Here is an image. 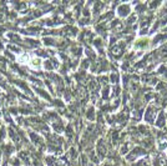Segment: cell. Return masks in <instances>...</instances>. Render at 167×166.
Listing matches in <instances>:
<instances>
[{"instance_id": "cell-1", "label": "cell", "mask_w": 167, "mask_h": 166, "mask_svg": "<svg viewBox=\"0 0 167 166\" xmlns=\"http://www.w3.org/2000/svg\"><path fill=\"white\" fill-rule=\"evenodd\" d=\"M29 136H30V139H31V141H33V144L34 145H36V146H39V147H45L44 146V139L41 137V136H39L36 132H33V131H30L29 132Z\"/></svg>"}, {"instance_id": "cell-2", "label": "cell", "mask_w": 167, "mask_h": 166, "mask_svg": "<svg viewBox=\"0 0 167 166\" xmlns=\"http://www.w3.org/2000/svg\"><path fill=\"white\" fill-rule=\"evenodd\" d=\"M44 67L46 70H56L57 67H59V63H57V60L51 58L49 60H46L44 63Z\"/></svg>"}, {"instance_id": "cell-3", "label": "cell", "mask_w": 167, "mask_h": 166, "mask_svg": "<svg viewBox=\"0 0 167 166\" xmlns=\"http://www.w3.org/2000/svg\"><path fill=\"white\" fill-rule=\"evenodd\" d=\"M45 164H46V166H64L56 157H54L53 155L45 157Z\"/></svg>"}, {"instance_id": "cell-4", "label": "cell", "mask_w": 167, "mask_h": 166, "mask_svg": "<svg viewBox=\"0 0 167 166\" xmlns=\"http://www.w3.org/2000/svg\"><path fill=\"white\" fill-rule=\"evenodd\" d=\"M43 43H44V45H46V46H57V45H59V41H57L56 39H54V38H51V36L44 38V39H43Z\"/></svg>"}, {"instance_id": "cell-5", "label": "cell", "mask_w": 167, "mask_h": 166, "mask_svg": "<svg viewBox=\"0 0 167 166\" xmlns=\"http://www.w3.org/2000/svg\"><path fill=\"white\" fill-rule=\"evenodd\" d=\"M14 150H15V147L13 146L11 144H6V145H4L3 146V154H4V156H10L13 152H14Z\"/></svg>"}, {"instance_id": "cell-6", "label": "cell", "mask_w": 167, "mask_h": 166, "mask_svg": "<svg viewBox=\"0 0 167 166\" xmlns=\"http://www.w3.org/2000/svg\"><path fill=\"white\" fill-rule=\"evenodd\" d=\"M34 90L38 92V94L41 96V97H44V99H46V100H51V97H50V95L48 94V92L45 91V89H43V87H38V86H34Z\"/></svg>"}, {"instance_id": "cell-7", "label": "cell", "mask_w": 167, "mask_h": 166, "mask_svg": "<svg viewBox=\"0 0 167 166\" xmlns=\"http://www.w3.org/2000/svg\"><path fill=\"white\" fill-rule=\"evenodd\" d=\"M30 66L31 67H34V69H40L41 66H44V64H43V60L41 59H39V58H35V59H31L30 61Z\"/></svg>"}, {"instance_id": "cell-8", "label": "cell", "mask_w": 167, "mask_h": 166, "mask_svg": "<svg viewBox=\"0 0 167 166\" xmlns=\"http://www.w3.org/2000/svg\"><path fill=\"white\" fill-rule=\"evenodd\" d=\"M53 129L55 132H62L64 131V124H62L61 120H57V121L53 122Z\"/></svg>"}, {"instance_id": "cell-9", "label": "cell", "mask_w": 167, "mask_h": 166, "mask_svg": "<svg viewBox=\"0 0 167 166\" xmlns=\"http://www.w3.org/2000/svg\"><path fill=\"white\" fill-rule=\"evenodd\" d=\"M8 38L11 40V41H14V43H16V44H20V43H21V38H20L18 34L10 33V34H8Z\"/></svg>"}, {"instance_id": "cell-10", "label": "cell", "mask_w": 167, "mask_h": 166, "mask_svg": "<svg viewBox=\"0 0 167 166\" xmlns=\"http://www.w3.org/2000/svg\"><path fill=\"white\" fill-rule=\"evenodd\" d=\"M36 54H38L39 56H43V58H48L50 53H49L48 50H43V49H39V50H36Z\"/></svg>"}, {"instance_id": "cell-11", "label": "cell", "mask_w": 167, "mask_h": 166, "mask_svg": "<svg viewBox=\"0 0 167 166\" xmlns=\"http://www.w3.org/2000/svg\"><path fill=\"white\" fill-rule=\"evenodd\" d=\"M8 49H10V51H13V53H16V54H20V53H21L20 48H18L16 45H8Z\"/></svg>"}, {"instance_id": "cell-12", "label": "cell", "mask_w": 167, "mask_h": 166, "mask_svg": "<svg viewBox=\"0 0 167 166\" xmlns=\"http://www.w3.org/2000/svg\"><path fill=\"white\" fill-rule=\"evenodd\" d=\"M5 136H6V131H5V127L3 126V127H0V141H3Z\"/></svg>"}, {"instance_id": "cell-13", "label": "cell", "mask_w": 167, "mask_h": 166, "mask_svg": "<svg viewBox=\"0 0 167 166\" xmlns=\"http://www.w3.org/2000/svg\"><path fill=\"white\" fill-rule=\"evenodd\" d=\"M53 105H54V106H60V107H64V102H61L59 99H56V100H54V101H53Z\"/></svg>"}, {"instance_id": "cell-14", "label": "cell", "mask_w": 167, "mask_h": 166, "mask_svg": "<svg viewBox=\"0 0 167 166\" xmlns=\"http://www.w3.org/2000/svg\"><path fill=\"white\" fill-rule=\"evenodd\" d=\"M11 165H13V166H20V159H18V157L13 159V160H11Z\"/></svg>"}]
</instances>
